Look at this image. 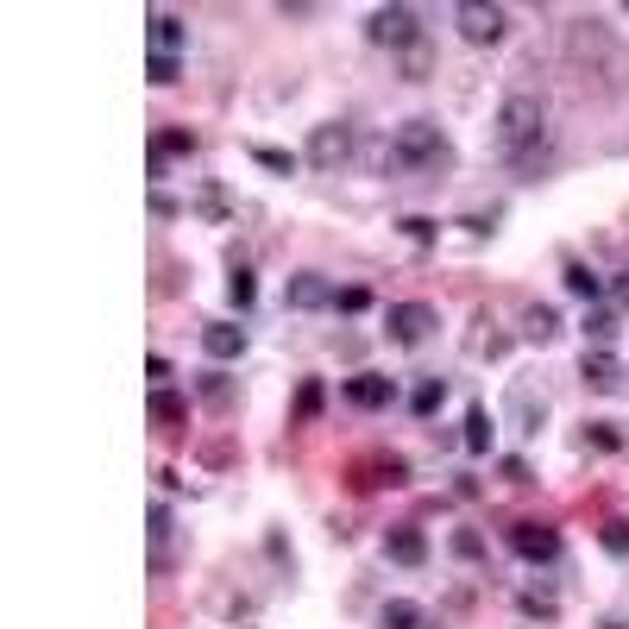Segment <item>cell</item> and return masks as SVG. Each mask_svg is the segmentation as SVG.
<instances>
[{
    "label": "cell",
    "instance_id": "cell-1",
    "mask_svg": "<svg viewBox=\"0 0 629 629\" xmlns=\"http://www.w3.org/2000/svg\"><path fill=\"white\" fill-rule=\"evenodd\" d=\"M378 164L384 171H410V177H447L453 164H460V152H453V138L434 120H403Z\"/></svg>",
    "mask_w": 629,
    "mask_h": 629
},
{
    "label": "cell",
    "instance_id": "cell-2",
    "mask_svg": "<svg viewBox=\"0 0 629 629\" xmlns=\"http://www.w3.org/2000/svg\"><path fill=\"white\" fill-rule=\"evenodd\" d=\"M497 145H504V157H523L535 145H548V101L529 95V89L497 101Z\"/></svg>",
    "mask_w": 629,
    "mask_h": 629
},
{
    "label": "cell",
    "instance_id": "cell-3",
    "mask_svg": "<svg viewBox=\"0 0 629 629\" xmlns=\"http://www.w3.org/2000/svg\"><path fill=\"white\" fill-rule=\"evenodd\" d=\"M365 39H372L378 51H396V58H403L410 44H422V13L403 7V0H396V7H372V13H365Z\"/></svg>",
    "mask_w": 629,
    "mask_h": 629
},
{
    "label": "cell",
    "instance_id": "cell-4",
    "mask_svg": "<svg viewBox=\"0 0 629 629\" xmlns=\"http://www.w3.org/2000/svg\"><path fill=\"white\" fill-rule=\"evenodd\" d=\"M453 25H460V39L466 44H504V32H511V13L504 7H485V0H460L453 7Z\"/></svg>",
    "mask_w": 629,
    "mask_h": 629
},
{
    "label": "cell",
    "instance_id": "cell-5",
    "mask_svg": "<svg viewBox=\"0 0 629 629\" xmlns=\"http://www.w3.org/2000/svg\"><path fill=\"white\" fill-rule=\"evenodd\" d=\"M353 152H359V133L347 126V120H328V126H314V133H309L302 164H314V171H340Z\"/></svg>",
    "mask_w": 629,
    "mask_h": 629
},
{
    "label": "cell",
    "instance_id": "cell-6",
    "mask_svg": "<svg viewBox=\"0 0 629 629\" xmlns=\"http://www.w3.org/2000/svg\"><path fill=\"white\" fill-rule=\"evenodd\" d=\"M434 328H441L434 302H391V309H384V334H391V347H422Z\"/></svg>",
    "mask_w": 629,
    "mask_h": 629
},
{
    "label": "cell",
    "instance_id": "cell-7",
    "mask_svg": "<svg viewBox=\"0 0 629 629\" xmlns=\"http://www.w3.org/2000/svg\"><path fill=\"white\" fill-rule=\"evenodd\" d=\"M511 554L516 560H529V567H548V560H560V529L554 523H511Z\"/></svg>",
    "mask_w": 629,
    "mask_h": 629
},
{
    "label": "cell",
    "instance_id": "cell-8",
    "mask_svg": "<svg viewBox=\"0 0 629 629\" xmlns=\"http://www.w3.org/2000/svg\"><path fill=\"white\" fill-rule=\"evenodd\" d=\"M579 378H586V391H598V396H617V391L629 384L623 359L610 353V347H586V359H579Z\"/></svg>",
    "mask_w": 629,
    "mask_h": 629
},
{
    "label": "cell",
    "instance_id": "cell-9",
    "mask_svg": "<svg viewBox=\"0 0 629 629\" xmlns=\"http://www.w3.org/2000/svg\"><path fill=\"white\" fill-rule=\"evenodd\" d=\"M340 396H347L353 410L378 415V410H391V403H396V378H384V372H353L347 384H340Z\"/></svg>",
    "mask_w": 629,
    "mask_h": 629
},
{
    "label": "cell",
    "instance_id": "cell-10",
    "mask_svg": "<svg viewBox=\"0 0 629 629\" xmlns=\"http://www.w3.org/2000/svg\"><path fill=\"white\" fill-rule=\"evenodd\" d=\"M283 309H296V314L334 309V283H328V271H296L290 283H283Z\"/></svg>",
    "mask_w": 629,
    "mask_h": 629
},
{
    "label": "cell",
    "instance_id": "cell-11",
    "mask_svg": "<svg viewBox=\"0 0 629 629\" xmlns=\"http://www.w3.org/2000/svg\"><path fill=\"white\" fill-rule=\"evenodd\" d=\"M516 434H542L548 429V396L535 391V384H511V403H504Z\"/></svg>",
    "mask_w": 629,
    "mask_h": 629
},
{
    "label": "cell",
    "instance_id": "cell-12",
    "mask_svg": "<svg viewBox=\"0 0 629 629\" xmlns=\"http://www.w3.org/2000/svg\"><path fill=\"white\" fill-rule=\"evenodd\" d=\"M246 347H252V334H246L239 321H208V328H202V353L215 359V365H234Z\"/></svg>",
    "mask_w": 629,
    "mask_h": 629
},
{
    "label": "cell",
    "instance_id": "cell-13",
    "mask_svg": "<svg viewBox=\"0 0 629 629\" xmlns=\"http://www.w3.org/2000/svg\"><path fill=\"white\" fill-rule=\"evenodd\" d=\"M384 560H396V567H422V560H429V535L415 529V523L384 529Z\"/></svg>",
    "mask_w": 629,
    "mask_h": 629
},
{
    "label": "cell",
    "instance_id": "cell-14",
    "mask_svg": "<svg viewBox=\"0 0 629 629\" xmlns=\"http://www.w3.org/2000/svg\"><path fill=\"white\" fill-rule=\"evenodd\" d=\"M145 32H152V51H164V58H183V44H189V25L177 13H164V7L145 13Z\"/></svg>",
    "mask_w": 629,
    "mask_h": 629
},
{
    "label": "cell",
    "instance_id": "cell-15",
    "mask_svg": "<svg viewBox=\"0 0 629 629\" xmlns=\"http://www.w3.org/2000/svg\"><path fill=\"white\" fill-rule=\"evenodd\" d=\"M359 485H365V492H384V485H410V460H403V453H372V460L359 466Z\"/></svg>",
    "mask_w": 629,
    "mask_h": 629
},
{
    "label": "cell",
    "instance_id": "cell-16",
    "mask_svg": "<svg viewBox=\"0 0 629 629\" xmlns=\"http://www.w3.org/2000/svg\"><path fill=\"white\" fill-rule=\"evenodd\" d=\"M560 283H567V296H579L586 309H598V302H605V277L591 271L586 258H567V271H560Z\"/></svg>",
    "mask_w": 629,
    "mask_h": 629
},
{
    "label": "cell",
    "instance_id": "cell-17",
    "mask_svg": "<svg viewBox=\"0 0 629 629\" xmlns=\"http://www.w3.org/2000/svg\"><path fill=\"white\" fill-rule=\"evenodd\" d=\"M523 340H529V347L560 340V309H554V302H529V309H523Z\"/></svg>",
    "mask_w": 629,
    "mask_h": 629
},
{
    "label": "cell",
    "instance_id": "cell-18",
    "mask_svg": "<svg viewBox=\"0 0 629 629\" xmlns=\"http://www.w3.org/2000/svg\"><path fill=\"white\" fill-rule=\"evenodd\" d=\"M378 629H434V623H429V610L415 605V598H384Z\"/></svg>",
    "mask_w": 629,
    "mask_h": 629
},
{
    "label": "cell",
    "instance_id": "cell-19",
    "mask_svg": "<svg viewBox=\"0 0 629 629\" xmlns=\"http://www.w3.org/2000/svg\"><path fill=\"white\" fill-rule=\"evenodd\" d=\"M460 447H466L472 460H485V453H492V410H485V403H472V410H466V434H460Z\"/></svg>",
    "mask_w": 629,
    "mask_h": 629
},
{
    "label": "cell",
    "instance_id": "cell-20",
    "mask_svg": "<svg viewBox=\"0 0 629 629\" xmlns=\"http://www.w3.org/2000/svg\"><path fill=\"white\" fill-rule=\"evenodd\" d=\"M579 328H586V347H610V340L623 334V321H617V309H610V302L586 309V321H579Z\"/></svg>",
    "mask_w": 629,
    "mask_h": 629
},
{
    "label": "cell",
    "instance_id": "cell-21",
    "mask_svg": "<svg viewBox=\"0 0 629 629\" xmlns=\"http://www.w3.org/2000/svg\"><path fill=\"white\" fill-rule=\"evenodd\" d=\"M441 403H447V378H415V391H410V415H441Z\"/></svg>",
    "mask_w": 629,
    "mask_h": 629
},
{
    "label": "cell",
    "instance_id": "cell-22",
    "mask_svg": "<svg viewBox=\"0 0 629 629\" xmlns=\"http://www.w3.org/2000/svg\"><path fill=\"white\" fill-rule=\"evenodd\" d=\"M145 410H152L157 429H177V422H189V403H183L171 384H164V391H152V403H145Z\"/></svg>",
    "mask_w": 629,
    "mask_h": 629
},
{
    "label": "cell",
    "instance_id": "cell-23",
    "mask_svg": "<svg viewBox=\"0 0 629 629\" xmlns=\"http://www.w3.org/2000/svg\"><path fill=\"white\" fill-rule=\"evenodd\" d=\"M252 157H258V171H271V177H296L302 171V157L283 152V145H252Z\"/></svg>",
    "mask_w": 629,
    "mask_h": 629
},
{
    "label": "cell",
    "instance_id": "cell-24",
    "mask_svg": "<svg viewBox=\"0 0 629 629\" xmlns=\"http://www.w3.org/2000/svg\"><path fill=\"white\" fill-rule=\"evenodd\" d=\"M196 391H202V403H215V410H234V378H227V372H202L196 378Z\"/></svg>",
    "mask_w": 629,
    "mask_h": 629
},
{
    "label": "cell",
    "instance_id": "cell-25",
    "mask_svg": "<svg viewBox=\"0 0 629 629\" xmlns=\"http://www.w3.org/2000/svg\"><path fill=\"white\" fill-rule=\"evenodd\" d=\"M227 302H234L239 314H252V302H258V277L246 271V265H234V277H227Z\"/></svg>",
    "mask_w": 629,
    "mask_h": 629
},
{
    "label": "cell",
    "instance_id": "cell-26",
    "mask_svg": "<svg viewBox=\"0 0 629 629\" xmlns=\"http://www.w3.org/2000/svg\"><path fill=\"white\" fill-rule=\"evenodd\" d=\"M152 152H164V157H196V133H189V126H164V133L152 138Z\"/></svg>",
    "mask_w": 629,
    "mask_h": 629
},
{
    "label": "cell",
    "instance_id": "cell-27",
    "mask_svg": "<svg viewBox=\"0 0 629 629\" xmlns=\"http://www.w3.org/2000/svg\"><path fill=\"white\" fill-rule=\"evenodd\" d=\"M145 82H152V89H171V82H183V58H164V51H152V58H145Z\"/></svg>",
    "mask_w": 629,
    "mask_h": 629
},
{
    "label": "cell",
    "instance_id": "cell-28",
    "mask_svg": "<svg viewBox=\"0 0 629 629\" xmlns=\"http://www.w3.org/2000/svg\"><path fill=\"white\" fill-rule=\"evenodd\" d=\"M314 415H321V378H302V391H296L290 422H314Z\"/></svg>",
    "mask_w": 629,
    "mask_h": 629
},
{
    "label": "cell",
    "instance_id": "cell-29",
    "mask_svg": "<svg viewBox=\"0 0 629 629\" xmlns=\"http://www.w3.org/2000/svg\"><path fill=\"white\" fill-rule=\"evenodd\" d=\"M586 447H598V453H623V429H617V422H586Z\"/></svg>",
    "mask_w": 629,
    "mask_h": 629
},
{
    "label": "cell",
    "instance_id": "cell-30",
    "mask_svg": "<svg viewBox=\"0 0 629 629\" xmlns=\"http://www.w3.org/2000/svg\"><path fill=\"white\" fill-rule=\"evenodd\" d=\"M598 542H605V554H617V560H629V516H610L605 529H598Z\"/></svg>",
    "mask_w": 629,
    "mask_h": 629
},
{
    "label": "cell",
    "instance_id": "cell-31",
    "mask_svg": "<svg viewBox=\"0 0 629 629\" xmlns=\"http://www.w3.org/2000/svg\"><path fill=\"white\" fill-rule=\"evenodd\" d=\"M497 220H504V208L492 202V208H472V215H460V227H466L472 239H485V234H497Z\"/></svg>",
    "mask_w": 629,
    "mask_h": 629
},
{
    "label": "cell",
    "instance_id": "cell-32",
    "mask_svg": "<svg viewBox=\"0 0 629 629\" xmlns=\"http://www.w3.org/2000/svg\"><path fill=\"white\" fill-rule=\"evenodd\" d=\"M396 63H403V76H410V82H422V76L434 70V51H429V39H422V44H410V51H403Z\"/></svg>",
    "mask_w": 629,
    "mask_h": 629
},
{
    "label": "cell",
    "instance_id": "cell-33",
    "mask_svg": "<svg viewBox=\"0 0 629 629\" xmlns=\"http://www.w3.org/2000/svg\"><path fill=\"white\" fill-rule=\"evenodd\" d=\"M497 472H504V485H516V492H523V485H535V466L523 460V453H504V460H497Z\"/></svg>",
    "mask_w": 629,
    "mask_h": 629
},
{
    "label": "cell",
    "instance_id": "cell-34",
    "mask_svg": "<svg viewBox=\"0 0 629 629\" xmlns=\"http://www.w3.org/2000/svg\"><path fill=\"white\" fill-rule=\"evenodd\" d=\"M523 617H542V623H554V617H560V598H554V591H523Z\"/></svg>",
    "mask_w": 629,
    "mask_h": 629
},
{
    "label": "cell",
    "instance_id": "cell-35",
    "mask_svg": "<svg viewBox=\"0 0 629 629\" xmlns=\"http://www.w3.org/2000/svg\"><path fill=\"white\" fill-rule=\"evenodd\" d=\"M334 309L340 314H365L372 309V290H365V283H347V290H334Z\"/></svg>",
    "mask_w": 629,
    "mask_h": 629
},
{
    "label": "cell",
    "instance_id": "cell-36",
    "mask_svg": "<svg viewBox=\"0 0 629 629\" xmlns=\"http://www.w3.org/2000/svg\"><path fill=\"white\" fill-rule=\"evenodd\" d=\"M403 234H410L415 246H434V239H441V220H429V215H403Z\"/></svg>",
    "mask_w": 629,
    "mask_h": 629
},
{
    "label": "cell",
    "instance_id": "cell-37",
    "mask_svg": "<svg viewBox=\"0 0 629 629\" xmlns=\"http://www.w3.org/2000/svg\"><path fill=\"white\" fill-rule=\"evenodd\" d=\"M453 554H460V560H485V535L478 529H453Z\"/></svg>",
    "mask_w": 629,
    "mask_h": 629
},
{
    "label": "cell",
    "instance_id": "cell-38",
    "mask_svg": "<svg viewBox=\"0 0 629 629\" xmlns=\"http://www.w3.org/2000/svg\"><path fill=\"white\" fill-rule=\"evenodd\" d=\"M145 523H152V542H171V529H177L171 504H152V511H145Z\"/></svg>",
    "mask_w": 629,
    "mask_h": 629
},
{
    "label": "cell",
    "instance_id": "cell-39",
    "mask_svg": "<svg viewBox=\"0 0 629 629\" xmlns=\"http://www.w3.org/2000/svg\"><path fill=\"white\" fill-rule=\"evenodd\" d=\"M605 296L617 302V309H629V271H610L605 277Z\"/></svg>",
    "mask_w": 629,
    "mask_h": 629
},
{
    "label": "cell",
    "instance_id": "cell-40",
    "mask_svg": "<svg viewBox=\"0 0 629 629\" xmlns=\"http://www.w3.org/2000/svg\"><path fill=\"white\" fill-rule=\"evenodd\" d=\"M152 215H157V220H177V215H183V202H177V196H164V189H157V196H152Z\"/></svg>",
    "mask_w": 629,
    "mask_h": 629
},
{
    "label": "cell",
    "instance_id": "cell-41",
    "mask_svg": "<svg viewBox=\"0 0 629 629\" xmlns=\"http://www.w3.org/2000/svg\"><path fill=\"white\" fill-rule=\"evenodd\" d=\"M265 548H271L277 567H296V554H290V542H283V535H265Z\"/></svg>",
    "mask_w": 629,
    "mask_h": 629
},
{
    "label": "cell",
    "instance_id": "cell-42",
    "mask_svg": "<svg viewBox=\"0 0 629 629\" xmlns=\"http://www.w3.org/2000/svg\"><path fill=\"white\" fill-rule=\"evenodd\" d=\"M145 378H152V384H157V391H164V384H171V359H145Z\"/></svg>",
    "mask_w": 629,
    "mask_h": 629
},
{
    "label": "cell",
    "instance_id": "cell-43",
    "mask_svg": "<svg viewBox=\"0 0 629 629\" xmlns=\"http://www.w3.org/2000/svg\"><path fill=\"white\" fill-rule=\"evenodd\" d=\"M605 629H629V623H623V617H605Z\"/></svg>",
    "mask_w": 629,
    "mask_h": 629
}]
</instances>
